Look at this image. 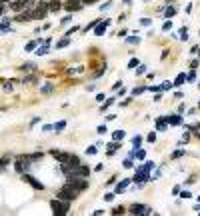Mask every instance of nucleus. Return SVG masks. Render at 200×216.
Wrapping results in <instances>:
<instances>
[{
  "label": "nucleus",
  "mask_w": 200,
  "mask_h": 216,
  "mask_svg": "<svg viewBox=\"0 0 200 216\" xmlns=\"http://www.w3.org/2000/svg\"><path fill=\"white\" fill-rule=\"evenodd\" d=\"M170 28H172V22H170V20H166V22H164V26H162V30H164V32H168Z\"/></svg>",
  "instance_id": "42"
},
{
  "label": "nucleus",
  "mask_w": 200,
  "mask_h": 216,
  "mask_svg": "<svg viewBox=\"0 0 200 216\" xmlns=\"http://www.w3.org/2000/svg\"><path fill=\"white\" fill-rule=\"evenodd\" d=\"M146 140L150 142V144H154V142H156V132H150V134L146 136Z\"/></svg>",
  "instance_id": "37"
},
{
  "label": "nucleus",
  "mask_w": 200,
  "mask_h": 216,
  "mask_svg": "<svg viewBox=\"0 0 200 216\" xmlns=\"http://www.w3.org/2000/svg\"><path fill=\"white\" fill-rule=\"evenodd\" d=\"M22 70H36V64L28 62V64H22Z\"/></svg>",
  "instance_id": "36"
},
{
  "label": "nucleus",
  "mask_w": 200,
  "mask_h": 216,
  "mask_svg": "<svg viewBox=\"0 0 200 216\" xmlns=\"http://www.w3.org/2000/svg\"><path fill=\"white\" fill-rule=\"evenodd\" d=\"M48 50H50V48H48V44H46V42H42V46L36 48V54H38V56H44Z\"/></svg>",
  "instance_id": "21"
},
{
  "label": "nucleus",
  "mask_w": 200,
  "mask_h": 216,
  "mask_svg": "<svg viewBox=\"0 0 200 216\" xmlns=\"http://www.w3.org/2000/svg\"><path fill=\"white\" fill-rule=\"evenodd\" d=\"M128 184H130V178H124L122 182H118V184H116V188H114V194H120V192H124Z\"/></svg>",
  "instance_id": "13"
},
{
  "label": "nucleus",
  "mask_w": 200,
  "mask_h": 216,
  "mask_svg": "<svg viewBox=\"0 0 200 216\" xmlns=\"http://www.w3.org/2000/svg\"><path fill=\"white\" fill-rule=\"evenodd\" d=\"M124 166H126V168H132L134 164H132V158H128V160H124Z\"/></svg>",
  "instance_id": "47"
},
{
  "label": "nucleus",
  "mask_w": 200,
  "mask_h": 216,
  "mask_svg": "<svg viewBox=\"0 0 200 216\" xmlns=\"http://www.w3.org/2000/svg\"><path fill=\"white\" fill-rule=\"evenodd\" d=\"M68 176H80V178H88L90 176V168L84 166V164H78V166H72Z\"/></svg>",
  "instance_id": "7"
},
{
  "label": "nucleus",
  "mask_w": 200,
  "mask_h": 216,
  "mask_svg": "<svg viewBox=\"0 0 200 216\" xmlns=\"http://www.w3.org/2000/svg\"><path fill=\"white\" fill-rule=\"evenodd\" d=\"M198 202H200V196H198Z\"/></svg>",
  "instance_id": "59"
},
{
  "label": "nucleus",
  "mask_w": 200,
  "mask_h": 216,
  "mask_svg": "<svg viewBox=\"0 0 200 216\" xmlns=\"http://www.w3.org/2000/svg\"><path fill=\"white\" fill-rule=\"evenodd\" d=\"M138 64H140V62H138V58H132V60L128 62V68H136Z\"/></svg>",
  "instance_id": "38"
},
{
  "label": "nucleus",
  "mask_w": 200,
  "mask_h": 216,
  "mask_svg": "<svg viewBox=\"0 0 200 216\" xmlns=\"http://www.w3.org/2000/svg\"><path fill=\"white\" fill-rule=\"evenodd\" d=\"M184 80H186V76H184V74H180L178 78L174 80V86H180V84H182V82H184Z\"/></svg>",
  "instance_id": "35"
},
{
  "label": "nucleus",
  "mask_w": 200,
  "mask_h": 216,
  "mask_svg": "<svg viewBox=\"0 0 200 216\" xmlns=\"http://www.w3.org/2000/svg\"><path fill=\"white\" fill-rule=\"evenodd\" d=\"M140 24H142V26H150L152 20H150V18H140Z\"/></svg>",
  "instance_id": "40"
},
{
  "label": "nucleus",
  "mask_w": 200,
  "mask_h": 216,
  "mask_svg": "<svg viewBox=\"0 0 200 216\" xmlns=\"http://www.w3.org/2000/svg\"><path fill=\"white\" fill-rule=\"evenodd\" d=\"M104 98H106V94H102V92H100V94H96V100H98V102H102Z\"/></svg>",
  "instance_id": "51"
},
{
  "label": "nucleus",
  "mask_w": 200,
  "mask_h": 216,
  "mask_svg": "<svg viewBox=\"0 0 200 216\" xmlns=\"http://www.w3.org/2000/svg\"><path fill=\"white\" fill-rule=\"evenodd\" d=\"M186 80H188V82H194V80H196V72H188Z\"/></svg>",
  "instance_id": "43"
},
{
  "label": "nucleus",
  "mask_w": 200,
  "mask_h": 216,
  "mask_svg": "<svg viewBox=\"0 0 200 216\" xmlns=\"http://www.w3.org/2000/svg\"><path fill=\"white\" fill-rule=\"evenodd\" d=\"M98 134H106V126H98Z\"/></svg>",
  "instance_id": "53"
},
{
  "label": "nucleus",
  "mask_w": 200,
  "mask_h": 216,
  "mask_svg": "<svg viewBox=\"0 0 200 216\" xmlns=\"http://www.w3.org/2000/svg\"><path fill=\"white\" fill-rule=\"evenodd\" d=\"M122 2H124V4H130V0H122Z\"/></svg>",
  "instance_id": "58"
},
{
  "label": "nucleus",
  "mask_w": 200,
  "mask_h": 216,
  "mask_svg": "<svg viewBox=\"0 0 200 216\" xmlns=\"http://www.w3.org/2000/svg\"><path fill=\"white\" fill-rule=\"evenodd\" d=\"M184 154H186L184 150H174V152H172V156H170V158H172V160H176V158H180V156H184Z\"/></svg>",
  "instance_id": "29"
},
{
  "label": "nucleus",
  "mask_w": 200,
  "mask_h": 216,
  "mask_svg": "<svg viewBox=\"0 0 200 216\" xmlns=\"http://www.w3.org/2000/svg\"><path fill=\"white\" fill-rule=\"evenodd\" d=\"M112 102H114V98H108L106 104H104V106H100V112H106L108 108H110V104H112Z\"/></svg>",
  "instance_id": "30"
},
{
  "label": "nucleus",
  "mask_w": 200,
  "mask_h": 216,
  "mask_svg": "<svg viewBox=\"0 0 200 216\" xmlns=\"http://www.w3.org/2000/svg\"><path fill=\"white\" fill-rule=\"evenodd\" d=\"M124 136H126V132H124V130H114V132H112V138H114V140H118V142H122V138H124Z\"/></svg>",
  "instance_id": "20"
},
{
  "label": "nucleus",
  "mask_w": 200,
  "mask_h": 216,
  "mask_svg": "<svg viewBox=\"0 0 200 216\" xmlns=\"http://www.w3.org/2000/svg\"><path fill=\"white\" fill-rule=\"evenodd\" d=\"M2 86H4V92H12V82H4Z\"/></svg>",
  "instance_id": "39"
},
{
  "label": "nucleus",
  "mask_w": 200,
  "mask_h": 216,
  "mask_svg": "<svg viewBox=\"0 0 200 216\" xmlns=\"http://www.w3.org/2000/svg\"><path fill=\"white\" fill-rule=\"evenodd\" d=\"M16 20H18V22H28V20H34L32 10H24V12H18V14H16Z\"/></svg>",
  "instance_id": "12"
},
{
  "label": "nucleus",
  "mask_w": 200,
  "mask_h": 216,
  "mask_svg": "<svg viewBox=\"0 0 200 216\" xmlns=\"http://www.w3.org/2000/svg\"><path fill=\"white\" fill-rule=\"evenodd\" d=\"M144 168H146V170H148V172H150V170H152V168H154V162H146V164H144Z\"/></svg>",
  "instance_id": "48"
},
{
  "label": "nucleus",
  "mask_w": 200,
  "mask_h": 216,
  "mask_svg": "<svg viewBox=\"0 0 200 216\" xmlns=\"http://www.w3.org/2000/svg\"><path fill=\"white\" fill-rule=\"evenodd\" d=\"M82 4H94V2H98V0H80Z\"/></svg>",
  "instance_id": "54"
},
{
  "label": "nucleus",
  "mask_w": 200,
  "mask_h": 216,
  "mask_svg": "<svg viewBox=\"0 0 200 216\" xmlns=\"http://www.w3.org/2000/svg\"><path fill=\"white\" fill-rule=\"evenodd\" d=\"M166 120L170 122V124H172V126H178L180 122H182V118H180L178 114H172V116H166Z\"/></svg>",
  "instance_id": "18"
},
{
  "label": "nucleus",
  "mask_w": 200,
  "mask_h": 216,
  "mask_svg": "<svg viewBox=\"0 0 200 216\" xmlns=\"http://www.w3.org/2000/svg\"><path fill=\"white\" fill-rule=\"evenodd\" d=\"M30 158H28V154H24V156H18L16 158V164H14V168H16V172L18 174H24V172H28L30 170Z\"/></svg>",
  "instance_id": "4"
},
{
  "label": "nucleus",
  "mask_w": 200,
  "mask_h": 216,
  "mask_svg": "<svg viewBox=\"0 0 200 216\" xmlns=\"http://www.w3.org/2000/svg\"><path fill=\"white\" fill-rule=\"evenodd\" d=\"M0 30H2V32H10V30H12V28H10V18H4V20L0 22Z\"/></svg>",
  "instance_id": "19"
},
{
  "label": "nucleus",
  "mask_w": 200,
  "mask_h": 216,
  "mask_svg": "<svg viewBox=\"0 0 200 216\" xmlns=\"http://www.w3.org/2000/svg\"><path fill=\"white\" fill-rule=\"evenodd\" d=\"M46 6H48V12H58L60 8H62V4H60L58 0H52V2H48Z\"/></svg>",
  "instance_id": "16"
},
{
  "label": "nucleus",
  "mask_w": 200,
  "mask_h": 216,
  "mask_svg": "<svg viewBox=\"0 0 200 216\" xmlns=\"http://www.w3.org/2000/svg\"><path fill=\"white\" fill-rule=\"evenodd\" d=\"M42 130H44V132H48V130H52V126H50V124H44V126H42Z\"/></svg>",
  "instance_id": "55"
},
{
  "label": "nucleus",
  "mask_w": 200,
  "mask_h": 216,
  "mask_svg": "<svg viewBox=\"0 0 200 216\" xmlns=\"http://www.w3.org/2000/svg\"><path fill=\"white\" fill-rule=\"evenodd\" d=\"M36 78H38V76H36V74L24 76V78H22V84H30V82H36Z\"/></svg>",
  "instance_id": "25"
},
{
  "label": "nucleus",
  "mask_w": 200,
  "mask_h": 216,
  "mask_svg": "<svg viewBox=\"0 0 200 216\" xmlns=\"http://www.w3.org/2000/svg\"><path fill=\"white\" fill-rule=\"evenodd\" d=\"M4 2H10V0H0V4H4Z\"/></svg>",
  "instance_id": "57"
},
{
  "label": "nucleus",
  "mask_w": 200,
  "mask_h": 216,
  "mask_svg": "<svg viewBox=\"0 0 200 216\" xmlns=\"http://www.w3.org/2000/svg\"><path fill=\"white\" fill-rule=\"evenodd\" d=\"M30 8H34L32 0H14V2H10V10H14V12H22V10H30Z\"/></svg>",
  "instance_id": "5"
},
{
  "label": "nucleus",
  "mask_w": 200,
  "mask_h": 216,
  "mask_svg": "<svg viewBox=\"0 0 200 216\" xmlns=\"http://www.w3.org/2000/svg\"><path fill=\"white\" fill-rule=\"evenodd\" d=\"M70 20H72V16H64V18H62V24H68Z\"/></svg>",
  "instance_id": "52"
},
{
  "label": "nucleus",
  "mask_w": 200,
  "mask_h": 216,
  "mask_svg": "<svg viewBox=\"0 0 200 216\" xmlns=\"http://www.w3.org/2000/svg\"><path fill=\"white\" fill-rule=\"evenodd\" d=\"M124 212V208L122 206H118V208H112V214H122Z\"/></svg>",
  "instance_id": "46"
},
{
  "label": "nucleus",
  "mask_w": 200,
  "mask_h": 216,
  "mask_svg": "<svg viewBox=\"0 0 200 216\" xmlns=\"http://www.w3.org/2000/svg\"><path fill=\"white\" fill-rule=\"evenodd\" d=\"M172 86H174L172 82H164V84L160 86V90H170V88H172Z\"/></svg>",
  "instance_id": "41"
},
{
  "label": "nucleus",
  "mask_w": 200,
  "mask_h": 216,
  "mask_svg": "<svg viewBox=\"0 0 200 216\" xmlns=\"http://www.w3.org/2000/svg\"><path fill=\"white\" fill-rule=\"evenodd\" d=\"M6 10H8V8H4V6H0V16H4V14H6Z\"/></svg>",
  "instance_id": "56"
},
{
  "label": "nucleus",
  "mask_w": 200,
  "mask_h": 216,
  "mask_svg": "<svg viewBox=\"0 0 200 216\" xmlns=\"http://www.w3.org/2000/svg\"><path fill=\"white\" fill-rule=\"evenodd\" d=\"M78 30H80L78 26H72V28H70V30L66 32V36H72V34H74V32H78Z\"/></svg>",
  "instance_id": "45"
},
{
  "label": "nucleus",
  "mask_w": 200,
  "mask_h": 216,
  "mask_svg": "<svg viewBox=\"0 0 200 216\" xmlns=\"http://www.w3.org/2000/svg\"><path fill=\"white\" fill-rule=\"evenodd\" d=\"M32 16L36 18V20H44V18L48 16V6H46V2H38V4H34Z\"/></svg>",
  "instance_id": "6"
},
{
  "label": "nucleus",
  "mask_w": 200,
  "mask_h": 216,
  "mask_svg": "<svg viewBox=\"0 0 200 216\" xmlns=\"http://www.w3.org/2000/svg\"><path fill=\"white\" fill-rule=\"evenodd\" d=\"M66 164L70 166V168H72V166H78V164H80V158H78L76 154H68V160H66Z\"/></svg>",
  "instance_id": "17"
},
{
  "label": "nucleus",
  "mask_w": 200,
  "mask_h": 216,
  "mask_svg": "<svg viewBox=\"0 0 200 216\" xmlns=\"http://www.w3.org/2000/svg\"><path fill=\"white\" fill-rule=\"evenodd\" d=\"M126 42H128V44H138V42H140V38H138V36H128V38H126Z\"/></svg>",
  "instance_id": "32"
},
{
  "label": "nucleus",
  "mask_w": 200,
  "mask_h": 216,
  "mask_svg": "<svg viewBox=\"0 0 200 216\" xmlns=\"http://www.w3.org/2000/svg\"><path fill=\"white\" fill-rule=\"evenodd\" d=\"M98 22H100V20H92V22H90V24H88L86 28H82V32H88V30H92V28L96 26V24H98Z\"/></svg>",
  "instance_id": "33"
},
{
  "label": "nucleus",
  "mask_w": 200,
  "mask_h": 216,
  "mask_svg": "<svg viewBox=\"0 0 200 216\" xmlns=\"http://www.w3.org/2000/svg\"><path fill=\"white\" fill-rule=\"evenodd\" d=\"M140 142H142V136H134V138H132V146H134V148H138Z\"/></svg>",
  "instance_id": "31"
},
{
  "label": "nucleus",
  "mask_w": 200,
  "mask_h": 216,
  "mask_svg": "<svg viewBox=\"0 0 200 216\" xmlns=\"http://www.w3.org/2000/svg\"><path fill=\"white\" fill-rule=\"evenodd\" d=\"M144 70H146V66H138V70H136V74H138V76H142V72H144Z\"/></svg>",
  "instance_id": "50"
},
{
  "label": "nucleus",
  "mask_w": 200,
  "mask_h": 216,
  "mask_svg": "<svg viewBox=\"0 0 200 216\" xmlns=\"http://www.w3.org/2000/svg\"><path fill=\"white\" fill-rule=\"evenodd\" d=\"M20 176H22V180H24V182H28L34 190H44V188H46V186L40 182V180H36V178H34V176H30L28 172H24V174H20Z\"/></svg>",
  "instance_id": "8"
},
{
  "label": "nucleus",
  "mask_w": 200,
  "mask_h": 216,
  "mask_svg": "<svg viewBox=\"0 0 200 216\" xmlns=\"http://www.w3.org/2000/svg\"><path fill=\"white\" fill-rule=\"evenodd\" d=\"M64 126H66V120H60L58 124H54V126H52V130H54V132H62Z\"/></svg>",
  "instance_id": "22"
},
{
  "label": "nucleus",
  "mask_w": 200,
  "mask_h": 216,
  "mask_svg": "<svg viewBox=\"0 0 200 216\" xmlns=\"http://www.w3.org/2000/svg\"><path fill=\"white\" fill-rule=\"evenodd\" d=\"M130 212H132V214H152V210L146 208L144 204H132V206H130Z\"/></svg>",
  "instance_id": "10"
},
{
  "label": "nucleus",
  "mask_w": 200,
  "mask_h": 216,
  "mask_svg": "<svg viewBox=\"0 0 200 216\" xmlns=\"http://www.w3.org/2000/svg\"><path fill=\"white\" fill-rule=\"evenodd\" d=\"M174 14H176V8H174V6H168V10L164 12V16H166V18H172Z\"/></svg>",
  "instance_id": "28"
},
{
  "label": "nucleus",
  "mask_w": 200,
  "mask_h": 216,
  "mask_svg": "<svg viewBox=\"0 0 200 216\" xmlns=\"http://www.w3.org/2000/svg\"><path fill=\"white\" fill-rule=\"evenodd\" d=\"M68 44H70V36H64V38L56 44V48H64V46H68Z\"/></svg>",
  "instance_id": "24"
},
{
  "label": "nucleus",
  "mask_w": 200,
  "mask_h": 216,
  "mask_svg": "<svg viewBox=\"0 0 200 216\" xmlns=\"http://www.w3.org/2000/svg\"><path fill=\"white\" fill-rule=\"evenodd\" d=\"M50 208H52L54 214H68V210H70V202L68 200H52L50 202Z\"/></svg>",
  "instance_id": "2"
},
{
  "label": "nucleus",
  "mask_w": 200,
  "mask_h": 216,
  "mask_svg": "<svg viewBox=\"0 0 200 216\" xmlns=\"http://www.w3.org/2000/svg\"><path fill=\"white\" fill-rule=\"evenodd\" d=\"M78 190H74L70 184H64L62 188L56 192V198H60V200H68V202H72V200H76L78 198Z\"/></svg>",
  "instance_id": "1"
},
{
  "label": "nucleus",
  "mask_w": 200,
  "mask_h": 216,
  "mask_svg": "<svg viewBox=\"0 0 200 216\" xmlns=\"http://www.w3.org/2000/svg\"><path fill=\"white\" fill-rule=\"evenodd\" d=\"M82 2L80 0H68L66 4H64V10H68V12H78V10H82Z\"/></svg>",
  "instance_id": "9"
},
{
  "label": "nucleus",
  "mask_w": 200,
  "mask_h": 216,
  "mask_svg": "<svg viewBox=\"0 0 200 216\" xmlns=\"http://www.w3.org/2000/svg\"><path fill=\"white\" fill-rule=\"evenodd\" d=\"M28 158H30V162H36V160H42L44 154L42 152H34V154H28Z\"/></svg>",
  "instance_id": "23"
},
{
  "label": "nucleus",
  "mask_w": 200,
  "mask_h": 216,
  "mask_svg": "<svg viewBox=\"0 0 200 216\" xmlns=\"http://www.w3.org/2000/svg\"><path fill=\"white\" fill-rule=\"evenodd\" d=\"M180 36H182V40H188V28H180Z\"/></svg>",
  "instance_id": "34"
},
{
  "label": "nucleus",
  "mask_w": 200,
  "mask_h": 216,
  "mask_svg": "<svg viewBox=\"0 0 200 216\" xmlns=\"http://www.w3.org/2000/svg\"><path fill=\"white\" fill-rule=\"evenodd\" d=\"M166 126H168L166 116H158V118H156V128L158 130H166Z\"/></svg>",
  "instance_id": "14"
},
{
  "label": "nucleus",
  "mask_w": 200,
  "mask_h": 216,
  "mask_svg": "<svg viewBox=\"0 0 200 216\" xmlns=\"http://www.w3.org/2000/svg\"><path fill=\"white\" fill-rule=\"evenodd\" d=\"M86 154H88V156H94V154H96V146H90V148H86Z\"/></svg>",
  "instance_id": "44"
},
{
  "label": "nucleus",
  "mask_w": 200,
  "mask_h": 216,
  "mask_svg": "<svg viewBox=\"0 0 200 216\" xmlns=\"http://www.w3.org/2000/svg\"><path fill=\"white\" fill-rule=\"evenodd\" d=\"M146 90H148L146 86H138V88H134V90H132V96H140L142 92H146Z\"/></svg>",
  "instance_id": "26"
},
{
  "label": "nucleus",
  "mask_w": 200,
  "mask_h": 216,
  "mask_svg": "<svg viewBox=\"0 0 200 216\" xmlns=\"http://www.w3.org/2000/svg\"><path fill=\"white\" fill-rule=\"evenodd\" d=\"M178 194L182 196V198H190V196H192V194H190V192H188V190H184V192H178Z\"/></svg>",
  "instance_id": "49"
},
{
  "label": "nucleus",
  "mask_w": 200,
  "mask_h": 216,
  "mask_svg": "<svg viewBox=\"0 0 200 216\" xmlns=\"http://www.w3.org/2000/svg\"><path fill=\"white\" fill-rule=\"evenodd\" d=\"M74 190H78V192H84L88 188V180L86 178H80V176H68V182Z\"/></svg>",
  "instance_id": "3"
},
{
  "label": "nucleus",
  "mask_w": 200,
  "mask_h": 216,
  "mask_svg": "<svg viewBox=\"0 0 200 216\" xmlns=\"http://www.w3.org/2000/svg\"><path fill=\"white\" fill-rule=\"evenodd\" d=\"M52 90H54V86H52V84H46V86H42V88H40V92H42V94H50Z\"/></svg>",
  "instance_id": "27"
},
{
  "label": "nucleus",
  "mask_w": 200,
  "mask_h": 216,
  "mask_svg": "<svg viewBox=\"0 0 200 216\" xmlns=\"http://www.w3.org/2000/svg\"><path fill=\"white\" fill-rule=\"evenodd\" d=\"M106 148H108V156H114V152L120 148V142L114 140V142H110V144H106Z\"/></svg>",
  "instance_id": "15"
},
{
  "label": "nucleus",
  "mask_w": 200,
  "mask_h": 216,
  "mask_svg": "<svg viewBox=\"0 0 200 216\" xmlns=\"http://www.w3.org/2000/svg\"><path fill=\"white\" fill-rule=\"evenodd\" d=\"M108 24H110V18H106V20L98 22V24H96L98 28H94V34H96V36H102V34L106 32V26H108Z\"/></svg>",
  "instance_id": "11"
}]
</instances>
